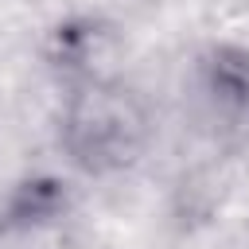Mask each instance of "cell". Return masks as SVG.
<instances>
[{
  "label": "cell",
  "instance_id": "obj_4",
  "mask_svg": "<svg viewBox=\"0 0 249 249\" xmlns=\"http://www.w3.org/2000/svg\"><path fill=\"white\" fill-rule=\"evenodd\" d=\"M70 206H74V195L62 175H54V171L19 175L0 195V241L54 230L70 214Z\"/></svg>",
  "mask_w": 249,
  "mask_h": 249
},
{
  "label": "cell",
  "instance_id": "obj_3",
  "mask_svg": "<svg viewBox=\"0 0 249 249\" xmlns=\"http://www.w3.org/2000/svg\"><path fill=\"white\" fill-rule=\"evenodd\" d=\"M117 47V23L105 19L101 12H70L54 19L43 35V62L58 82H82L109 74L105 62Z\"/></svg>",
  "mask_w": 249,
  "mask_h": 249
},
{
  "label": "cell",
  "instance_id": "obj_1",
  "mask_svg": "<svg viewBox=\"0 0 249 249\" xmlns=\"http://www.w3.org/2000/svg\"><path fill=\"white\" fill-rule=\"evenodd\" d=\"M58 152L86 179L132 171L152 144V113L136 86L117 74H97L66 86L58 109Z\"/></svg>",
  "mask_w": 249,
  "mask_h": 249
},
{
  "label": "cell",
  "instance_id": "obj_2",
  "mask_svg": "<svg viewBox=\"0 0 249 249\" xmlns=\"http://www.w3.org/2000/svg\"><path fill=\"white\" fill-rule=\"evenodd\" d=\"M191 97L214 128H249V43L218 39L202 47L191 66Z\"/></svg>",
  "mask_w": 249,
  "mask_h": 249
}]
</instances>
